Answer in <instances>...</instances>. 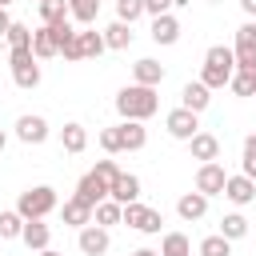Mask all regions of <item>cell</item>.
Segmentation results:
<instances>
[{
    "label": "cell",
    "mask_w": 256,
    "mask_h": 256,
    "mask_svg": "<svg viewBox=\"0 0 256 256\" xmlns=\"http://www.w3.org/2000/svg\"><path fill=\"white\" fill-rule=\"evenodd\" d=\"M156 108H160V96H156V88H144V84H128V88H120L116 92V112L124 116V120H148V116H156Z\"/></svg>",
    "instance_id": "obj_1"
},
{
    "label": "cell",
    "mask_w": 256,
    "mask_h": 256,
    "mask_svg": "<svg viewBox=\"0 0 256 256\" xmlns=\"http://www.w3.org/2000/svg\"><path fill=\"white\" fill-rule=\"evenodd\" d=\"M232 76H236V52L224 48V44H212L208 56H204V76L200 80L208 88H224V84H232Z\"/></svg>",
    "instance_id": "obj_2"
},
{
    "label": "cell",
    "mask_w": 256,
    "mask_h": 256,
    "mask_svg": "<svg viewBox=\"0 0 256 256\" xmlns=\"http://www.w3.org/2000/svg\"><path fill=\"white\" fill-rule=\"evenodd\" d=\"M52 208H56V188H48V184H36V188L20 192V200H16V212L24 220H44Z\"/></svg>",
    "instance_id": "obj_3"
},
{
    "label": "cell",
    "mask_w": 256,
    "mask_h": 256,
    "mask_svg": "<svg viewBox=\"0 0 256 256\" xmlns=\"http://www.w3.org/2000/svg\"><path fill=\"white\" fill-rule=\"evenodd\" d=\"M120 224H128V228H136V232H144V236H156L160 232V224H164V216L156 212V208H148V204H124V220Z\"/></svg>",
    "instance_id": "obj_4"
},
{
    "label": "cell",
    "mask_w": 256,
    "mask_h": 256,
    "mask_svg": "<svg viewBox=\"0 0 256 256\" xmlns=\"http://www.w3.org/2000/svg\"><path fill=\"white\" fill-rule=\"evenodd\" d=\"M12 80L20 84V88H36L40 84V64H36V56H32V48H12Z\"/></svg>",
    "instance_id": "obj_5"
},
{
    "label": "cell",
    "mask_w": 256,
    "mask_h": 256,
    "mask_svg": "<svg viewBox=\"0 0 256 256\" xmlns=\"http://www.w3.org/2000/svg\"><path fill=\"white\" fill-rule=\"evenodd\" d=\"M108 44H104V36L100 32H92V28H84V32H76V40L60 52L64 60H92V56H100Z\"/></svg>",
    "instance_id": "obj_6"
},
{
    "label": "cell",
    "mask_w": 256,
    "mask_h": 256,
    "mask_svg": "<svg viewBox=\"0 0 256 256\" xmlns=\"http://www.w3.org/2000/svg\"><path fill=\"white\" fill-rule=\"evenodd\" d=\"M164 128H168V136H176V140H192V136L200 132V116L188 112V108H172L168 120H164Z\"/></svg>",
    "instance_id": "obj_7"
},
{
    "label": "cell",
    "mask_w": 256,
    "mask_h": 256,
    "mask_svg": "<svg viewBox=\"0 0 256 256\" xmlns=\"http://www.w3.org/2000/svg\"><path fill=\"white\" fill-rule=\"evenodd\" d=\"M224 184H228V172L212 160V164H200L196 172V192L200 196H224Z\"/></svg>",
    "instance_id": "obj_8"
},
{
    "label": "cell",
    "mask_w": 256,
    "mask_h": 256,
    "mask_svg": "<svg viewBox=\"0 0 256 256\" xmlns=\"http://www.w3.org/2000/svg\"><path fill=\"white\" fill-rule=\"evenodd\" d=\"M76 244H80V252H84V256H104V252L112 248V240H108V228H100V224H88V228H80Z\"/></svg>",
    "instance_id": "obj_9"
},
{
    "label": "cell",
    "mask_w": 256,
    "mask_h": 256,
    "mask_svg": "<svg viewBox=\"0 0 256 256\" xmlns=\"http://www.w3.org/2000/svg\"><path fill=\"white\" fill-rule=\"evenodd\" d=\"M76 196H80V200H88V204L96 208V204L112 200V188H108V184H104L96 172H88V176H80V184H76Z\"/></svg>",
    "instance_id": "obj_10"
},
{
    "label": "cell",
    "mask_w": 256,
    "mask_h": 256,
    "mask_svg": "<svg viewBox=\"0 0 256 256\" xmlns=\"http://www.w3.org/2000/svg\"><path fill=\"white\" fill-rule=\"evenodd\" d=\"M16 136L24 144H44L48 140V120L44 116H20L16 120Z\"/></svg>",
    "instance_id": "obj_11"
},
{
    "label": "cell",
    "mask_w": 256,
    "mask_h": 256,
    "mask_svg": "<svg viewBox=\"0 0 256 256\" xmlns=\"http://www.w3.org/2000/svg\"><path fill=\"white\" fill-rule=\"evenodd\" d=\"M208 92H212V88H208L204 80H196V84H184V92H180V108H188V112H196V116H200V112L208 108V100H212Z\"/></svg>",
    "instance_id": "obj_12"
},
{
    "label": "cell",
    "mask_w": 256,
    "mask_h": 256,
    "mask_svg": "<svg viewBox=\"0 0 256 256\" xmlns=\"http://www.w3.org/2000/svg\"><path fill=\"white\" fill-rule=\"evenodd\" d=\"M116 132H120V148L124 152H140L148 144V132H144L140 120H124V124H116Z\"/></svg>",
    "instance_id": "obj_13"
},
{
    "label": "cell",
    "mask_w": 256,
    "mask_h": 256,
    "mask_svg": "<svg viewBox=\"0 0 256 256\" xmlns=\"http://www.w3.org/2000/svg\"><path fill=\"white\" fill-rule=\"evenodd\" d=\"M188 148H192V160H204V164H212V160L220 156V140H216L212 132H196V136L188 140Z\"/></svg>",
    "instance_id": "obj_14"
},
{
    "label": "cell",
    "mask_w": 256,
    "mask_h": 256,
    "mask_svg": "<svg viewBox=\"0 0 256 256\" xmlns=\"http://www.w3.org/2000/svg\"><path fill=\"white\" fill-rule=\"evenodd\" d=\"M224 196H228L232 204H252V200H256V180H248V176H228Z\"/></svg>",
    "instance_id": "obj_15"
},
{
    "label": "cell",
    "mask_w": 256,
    "mask_h": 256,
    "mask_svg": "<svg viewBox=\"0 0 256 256\" xmlns=\"http://www.w3.org/2000/svg\"><path fill=\"white\" fill-rule=\"evenodd\" d=\"M152 40H156V44H176V40H180V20H176L172 12L156 16V20H152Z\"/></svg>",
    "instance_id": "obj_16"
},
{
    "label": "cell",
    "mask_w": 256,
    "mask_h": 256,
    "mask_svg": "<svg viewBox=\"0 0 256 256\" xmlns=\"http://www.w3.org/2000/svg\"><path fill=\"white\" fill-rule=\"evenodd\" d=\"M32 56H36V60H52V56H60V44H56V36H52L48 24L32 32Z\"/></svg>",
    "instance_id": "obj_17"
},
{
    "label": "cell",
    "mask_w": 256,
    "mask_h": 256,
    "mask_svg": "<svg viewBox=\"0 0 256 256\" xmlns=\"http://www.w3.org/2000/svg\"><path fill=\"white\" fill-rule=\"evenodd\" d=\"M136 196H140V180L132 172H120L116 184H112V200L116 204H136Z\"/></svg>",
    "instance_id": "obj_18"
},
{
    "label": "cell",
    "mask_w": 256,
    "mask_h": 256,
    "mask_svg": "<svg viewBox=\"0 0 256 256\" xmlns=\"http://www.w3.org/2000/svg\"><path fill=\"white\" fill-rule=\"evenodd\" d=\"M88 220H92V204H88V200H80V196L64 200V224H72V228H88Z\"/></svg>",
    "instance_id": "obj_19"
},
{
    "label": "cell",
    "mask_w": 256,
    "mask_h": 256,
    "mask_svg": "<svg viewBox=\"0 0 256 256\" xmlns=\"http://www.w3.org/2000/svg\"><path fill=\"white\" fill-rule=\"evenodd\" d=\"M20 240H24L32 252H44V248H48V240H52V232H48V224H44V220H28V224H24V232H20Z\"/></svg>",
    "instance_id": "obj_20"
},
{
    "label": "cell",
    "mask_w": 256,
    "mask_h": 256,
    "mask_svg": "<svg viewBox=\"0 0 256 256\" xmlns=\"http://www.w3.org/2000/svg\"><path fill=\"white\" fill-rule=\"evenodd\" d=\"M132 76H136V84L156 88V84L164 80V64H156V60H136V64H132Z\"/></svg>",
    "instance_id": "obj_21"
},
{
    "label": "cell",
    "mask_w": 256,
    "mask_h": 256,
    "mask_svg": "<svg viewBox=\"0 0 256 256\" xmlns=\"http://www.w3.org/2000/svg\"><path fill=\"white\" fill-rule=\"evenodd\" d=\"M176 212H180L184 220H200V216L208 212V196H200V192H184V196L176 200Z\"/></svg>",
    "instance_id": "obj_22"
},
{
    "label": "cell",
    "mask_w": 256,
    "mask_h": 256,
    "mask_svg": "<svg viewBox=\"0 0 256 256\" xmlns=\"http://www.w3.org/2000/svg\"><path fill=\"white\" fill-rule=\"evenodd\" d=\"M68 16L88 28V24H96V16H100V0H68Z\"/></svg>",
    "instance_id": "obj_23"
},
{
    "label": "cell",
    "mask_w": 256,
    "mask_h": 256,
    "mask_svg": "<svg viewBox=\"0 0 256 256\" xmlns=\"http://www.w3.org/2000/svg\"><path fill=\"white\" fill-rule=\"evenodd\" d=\"M60 144H64V152H84L88 148V132H84V124H64V132H60Z\"/></svg>",
    "instance_id": "obj_24"
},
{
    "label": "cell",
    "mask_w": 256,
    "mask_h": 256,
    "mask_svg": "<svg viewBox=\"0 0 256 256\" xmlns=\"http://www.w3.org/2000/svg\"><path fill=\"white\" fill-rule=\"evenodd\" d=\"M92 216H96V224H100V228H108V224H120V220H124V204H116V200H104V204H96V208H92Z\"/></svg>",
    "instance_id": "obj_25"
},
{
    "label": "cell",
    "mask_w": 256,
    "mask_h": 256,
    "mask_svg": "<svg viewBox=\"0 0 256 256\" xmlns=\"http://www.w3.org/2000/svg\"><path fill=\"white\" fill-rule=\"evenodd\" d=\"M104 44H108V48H128V44H132V24L116 20L112 28H104Z\"/></svg>",
    "instance_id": "obj_26"
},
{
    "label": "cell",
    "mask_w": 256,
    "mask_h": 256,
    "mask_svg": "<svg viewBox=\"0 0 256 256\" xmlns=\"http://www.w3.org/2000/svg\"><path fill=\"white\" fill-rule=\"evenodd\" d=\"M220 236H224V240H240V236H248V220H244L240 212H228V216L220 220Z\"/></svg>",
    "instance_id": "obj_27"
},
{
    "label": "cell",
    "mask_w": 256,
    "mask_h": 256,
    "mask_svg": "<svg viewBox=\"0 0 256 256\" xmlns=\"http://www.w3.org/2000/svg\"><path fill=\"white\" fill-rule=\"evenodd\" d=\"M160 256H192V244H188V236H184V232H168V236H164V248H160Z\"/></svg>",
    "instance_id": "obj_28"
},
{
    "label": "cell",
    "mask_w": 256,
    "mask_h": 256,
    "mask_svg": "<svg viewBox=\"0 0 256 256\" xmlns=\"http://www.w3.org/2000/svg\"><path fill=\"white\" fill-rule=\"evenodd\" d=\"M24 216L20 212H0V240H16L20 232H24Z\"/></svg>",
    "instance_id": "obj_29"
},
{
    "label": "cell",
    "mask_w": 256,
    "mask_h": 256,
    "mask_svg": "<svg viewBox=\"0 0 256 256\" xmlns=\"http://www.w3.org/2000/svg\"><path fill=\"white\" fill-rule=\"evenodd\" d=\"M200 256H232V240H224L220 232L216 236H204L200 240Z\"/></svg>",
    "instance_id": "obj_30"
},
{
    "label": "cell",
    "mask_w": 256,
    "mask_h": 256,
    "mask_svg": "<svg viewBox=\"0 0 256 256\" xmlns=\"http://www.w3.org/2000/svg\"><path fill=\"white\" fill-rule=\"evenodd\" d=\"M68 16V0H40V20L44 24H56Z\"/></svg>",
    "instance_id": "obj_31"
},
{
    "label": "cell",
    "mask_w": 256,
    "mask_h": 256,
    "mask_svg": "<svg viewBox=\"0 0 256 256\" xmlns=\"http://www.w3.org/2000/svg\"><path fill=\"white\" fill-rule=\"evenodd\" d=\"M232 92H236V96H256V72L236 68V76H232Z\"/></svg>",
    "instance_id": "obj_32"
},
{
    "label": "cell",
    "mask_w": 256,
    "mask_h": 256,
    "mask_svg": "<svg viewBox=\"0 0 256 256\" xmlns=\"http://www.w3.org/2000/svg\"><path fill=\"white\" fill-rule=\"evenodd\" d=\"M232 52H256V24H240L236 28V48Z\"/></svg>",
    "instance_id": "obj_33"
},
{
    "label": "cell",
    "mask_w": 256,
    "mask_h": 256,
    "mask_svg": "<svg viewBox=\"0 0 256 256\" xmlns=\"http://www.w3.org/2000/svg\"><path fill=\"white\" fill-rule=\"evenodd\" d=\"M8 44H12V48H32V28L12 20V28H8Z\"/></svg>",
    "instance_id": "obj_34"
},
{
    "label": "cell",
    "mask_w": 256,
    "mask_h": 256,
    "mask_svg": "<svg viewBox=\"0 0 256 256\" xmlns=\"http://www.w3.org/2000/svg\"><path fill=\"white\" fill-rule=\"evenodd\" d=\"M116 16L124 24H132L136 16H144V0H116Z\"/></svg>",
    "instance_id": "obj_35"
},
{
    "label": "cell",
    "mask_w": 256,
    "mask_h": 256,
    "mask_svg": "<svg viewBox=\"0 0 256 256\" xmlns=\"http://www.w3.org/2000/svg\"><path fill=\"white\" fill-rule=\"evenodd\" d=\"M244 176L256 180V132L244 140Z\"/></svg>",
    "instance_id": "obj_36"
},
{
    "label": "cell",
    "mask_w": 256,
    "mask_h": 256,
    "mask_svg": "<svg viewBox=\"0 0 256 256\" xmlns=\"http://www.w3.org/2000/svg\"><path fill=\"white\" fill-rule=\"evenodd\" d=\"M92 172H96V176H100V180H104L108 188H112V184H116V176H120V168H116V160H100V164H96Z\"/></svg>",
    "instance_id": "obj_37"
},
{
    "label": "cell",
    "mask_w": 256,
    "mask_h": 256,
    "mask_svg": "<svg viewBox=\"0 0 256 256\" xmlns=\"http://www.w3.org/2000/svg\"><path fill=\"white\" fill-rule=\"evenodd\" d=\"M100 144H104V152H124V148H120V132H116V128H104V132H100Z\"/></svg>",
    "instance_id": "obj_38"
},
{
    "label": "cell",
    "mask_w": 256,
    "mask_h": 256,
    "mask_svg": "<svg viewBox=\"0 0 256 256\" xmlns=\"http://www.w3.org/2000/svg\"><path fill=\"white\" fill-rule=\"evenodd\" d=\"M168 8H172V0H144V12H152V20H156V16H164Z\"/></svg>",
    "instance_id": "obj_39"
},
{
    "label": "cell",
    "mask_w": 256,
    "mask_h": 256,
    "mask_svg": "<svg viewBox=\"0 0 256 256\" xmlns=\"http://www.w3.org/2000/svg\"><path fill=\"white\" fill-rule=\"evenodd\" d=\"M8 28H12V16H8V8H0V36H8Z\"/></svg>",
    "instance_id": "obj_40"
},
{
    "label": "cell",
    "mask_w": 256,
    "mask_h": 256,
    "mask_svg": "<svg viewBox=\"0 0 256 256\" xmlns=\"http://www.w3.org/2000/svg\"><path fill=\"white\" fill-rule=\"evenodd\" d=\"M240 8H244L248 16H256V0H240Z\"/></svg>",
    "instance_id": "obj_41"
},
{
    "label": "cell",
    "mask_w": 256,
    "mask_h": 256,
    "mask_svg": "<svg viewBox=\"0 0 256 256\" xmlns=\"http://www.w3.org/2000/svg\"><path fill=\"white\" fill-rule=\"evenodd\" d=\"M132 256H160V252H152V248H136Z\"/></svg>",
    "instance_id": "obj_42"
},
{
    "label": "cell",
    "mask_w": 256,
    "mask_h": 256,
    "mask_svg": "<svg viewBox=\"0 0 256 256\" xmlns=\"http://www.w3.org/2000/svg\"><path fill=\"white\" fill-rule=\"evenodd\" d=\"M36 256H60V252H52V248H44V252H36Z\"/></svg>",
    "instance_id": "obj_43"
},
{
    "label": "cell",
    "mask_w": 256,
    "mask_h": 256,
    "mask_svg": "<svg viewBox=\"0 0 256 256\" xmlns=\"http://www.w3.org/2000/svg\"><path fill=\"white\" fill-rule=\"evenodd\" d=\"M0 152H4V132H0Z\"/></svg>",
    "instance_id": "obj_44"
},
{
    "label": "cell",
    "mask_w": 256,
    "mask_h": 256,
    "mask_svg": "<svg viewBox=\"0 0 256 256\" xmlns=\"http://www.w3.org/2000/svg\"><path fill=\"white\" fill-rule=\"evenodd\" d=\"M8 4H12V0H0V8H8Z\"/></svg>",
    "instance_id": "obj_45"
}]
</instances>
